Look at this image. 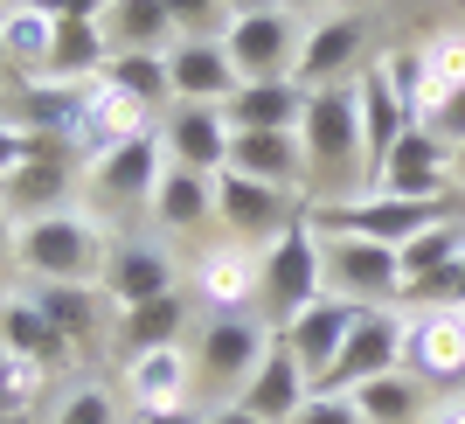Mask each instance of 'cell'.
<instances>
[{"instance_id": "1", "label": "cell", "mask_w": 465, "mask_h": 424, "mask_svg": "<svg viewBox=\"0 0 465 424\" xmlns=\"http://www.w3.org/2000/svg\"><path fill=\"white\" fill-rule=\"evenodd\" d=\"M112 257V230L91 209H56V216H28L15 237V265L35 286H97Z\"/></svg>"}, {"instance_id": "2", "label": "cell", "mask_w": 465, "mask_h": 424, "mask_svg": "<svg viewBox=\"0 0 465 424\" xmlns=\"http://www.w3.org/2000/svg\"><path fill=\"white\" fill-rule=\"evenodd\" d=\"M320 251H327V244H320V230L306 223V209L257 251V307H264V328H292V320L327 292V257Z\"/></svg>"}, {"instance_id": "3", "label": "cell", "mask_w": 465, "mask_h": 424, "mask_svg": "<svg viewBox=\"0 0 465 424\" xmlns=\"http://www.w3.org/2000/svg\"><path fill=\"white\" fill-rule=\"evenodd\" d=\"M160 174H167L160 133H139V139H125V146H104V154L84 160V209L112 230V223H125V216L153 209Z\"/></svg>"}, {"instance_id": "4", "label": "cell", "mask_w": 465, "mask_h": 424, "mask_svg": "<svg viewBox=\"0 0 465 424\" xmlns=\"http://www.w3.org/2000/svg\"><path fill=\"white\" fill-rule=\"evenodd\" d=\"M299 146H306V174H320V181H354V174H369V160H361V112H354V84L306 91Z\"/></svg>"}, {"instance_id": "5", "label": "cell", "mask_w": 465, "mask_h": 424, "mask_svg": "<svg viewBox=\"0 0 465 424\" xmlns=\"http://www.w3.org/2000/svg\"><path fill=\"white\" fill-rule=\"evenodd\" d=\"M278 328H264L257 313H209V328L194 334V383L236 404V389L251 383V368L264 362V348H272Z\"/></svg>"}, {"instance_id": "6", "label": "cell", "mask_w": 465, "mask_h": 424, "mask_svg": "<svg viewBox=\"0 0 465 424\" xmlns=\"http://www.w3.org/2000/svg\"><path fill=\"white\" fill-rule=\"evenodd\" d=\"M369 181H375V195H403V202H451V195H465L451 181V146L430 126H410Z\"/></svg>"}, {"instance_id": "7", "label": "cell", "mask_w": 465, "mask_h": 424, "mask_svg": "<svg viewBox=\"0 0 465 424\" xmlns=\"http://www.w3.org/2000/svg\"><path fill=\"white\" fill-rule=\"evenodd\" d=\"M403 368L438 397L465 383V307H417L403 320Z\"/></svg>"}, {"instance_id": "8", "label": "cell", "mask_w": 465, "mask_h": 424, "mask_svg": "<svg viewBox=\"0 0 465 424\" xmlns=\"http://www.w3.org/2000/svg\"><path fill=\"white\" fill-rule=\"evenodd\" d=\"M369 63V15H327L312 21L306 42H299V63H292V84L299 91H333V84H354Z\"/></svg>"}, {"instance_id": "9", "label": "cell", "mask_w": 465, "mask_h": 424, "mask_svg": "<svg viewBox=\"0 0 465 424\" xmlns=\"http://www.w3.org/2000/svg\"><path fill=\"white\" fill-rule=\"evenodd\" d=\"M299 21L285 7H264V15H236L223 28V56L236 63V77L243 84H272V77H292V63H299Z\"/></svg>"}, {"instance_id": "10", "label": "cell", "mask_w": 465, "mask_h": 424, "mask_svg": "<svg viewBox=\"0 0 465 424\" xmlns=\"http://www.w3.org/2000/svg\"><path fill=\"white\" fill-rule=\"evenodd\" d=\"M389 368H403V313H389V307H361V320L348 328V341H341L333 368L320 376V389L348 397V389L375 383V376H389Z\"/></svg>"}, {"instance_id": "11", "label": "cell", "mask_w": 465, "mask_h": 424, "mask_svg": "<svg viewBox=\"0 0 465 424\" xmlns=\"http://www.w3.org/2000/svg\"><path fill=\"white\" fill-rule=\"evenodd\" d=\"M327 244V292L333 299H354V307H389L403 271H396V251L389 244H369V237H320Z\"/></svg>"}, {"instance_id": "12", "label": "cell", "mask_w": 465, "mask_h": 424, "mask_svg": "<svg viewBox=\"0 0 465 424\" xmlns=\"http://www.w3.org/2000/svg\"><path fill=\"white\" fill-rule=\"evenodd\" d=\"M292 188H272V181H251V174H215V223L236 237V244H272L292 223Z\"/></svg>"}, {"instance_id": "13", "label": "cell", "mask_w": 465, "mask_h": 424, "mask_svg": "<svg viewBox=\"0 0 465 424\" xmlns=\"http://www.w3.org/2000/svg\"><path fill=\"white\" fill-rule=\"evenodd\" d=\"M153 133H160L167 167H188V174L230 167V118H223V105H167Z\"/></svg>"}, {"instance_id": "14", "label": "cell", "mask_w": 465, "mask_h": 424, "mask_svg": "<svg viewBox=\"0 0 465 424\" xmlns=\"http://www.w3.org/2000/svg\"><path fill=\"white\" fill-rule=\"evenodd\" d=\"M70 181H77L70 146H63V139H35V154L0 181V209L15 216V223H28V216H56V209H70V202H63Z\"/></svg>"}, {"instance_id": "15", "label": "cell", "mask_w": 465, "mask_h": 424, "mask_svg": "<svg viewBox=\"0 0 465 424\" xmlns=\"http://www.w3.org/2000/svg\"><path fill=\"white\" fill-rule=\"evenodd\" d=\"M125 404L133 418H153V410H188L194 404V355L188 348H146L125 362Z\"/></svg>"}, {"instance_id": "16", "label": "cell", "mask_w": 465, "mask_h": 424, "mask_svg": "<svg viewBox=\"0 0 465 424\" xmlns=\"http://www.w3.org/2000/svg\"><path fill=\"white\" fill-rule=\"evenodd\" d=\"M361 320V307L354 299H333V292H320L292 328H278V341L299 355V368H306V383L320 389V376L333 368V355H341V341H348V328Z\"/></svg>"}, {"instance_id": "17", "label": "cell", "mask_w": 465, "mask_h": 424, "mask_svg": "<svg viewBox=\"0 0 465 424\" xmlns=\"http://www.w3.org/2000/svg\"><path fill=\"white\" fill-rule=\"evenodd\" d=\"M306 397H312V383H306V368H299V355H292V348H285V341L272 334V348H264V362L251 368V383L236 389V404L251 410L257 424H292Z\"/></svg>"}, {"instance_id": "18", "label": "cell", "mask_w": 465, "mask_h": 424, "mask_svg": "<svg viewBox=\"0 0 465 424\" xmlns=\"http://www.w3.org/2000/svg\"><path fill=\"white\" fill-rule=\"evenodd\" d=\"M104 299H112L118 313L125 307H146V299H167V292H181L174 286V257L160 251V244H112V257H104Z\"/></svg>"}, {"instance_id": "19", "label": "cell", "mask_w": 465, "mask_h": 424, "mask_svg": "<svg viewBox=\"0 0 465 424\" xmlns=\"http://www.w3.org/2000/svg\"><path fill=\"white\" fill-rule=\"evenodd\" d=\"M354 112H361V160H369V174H375V167H382V154L410 133V105L396 97L382 56L361 63V77H354Z\"/></svg>"}, {"instance_id": "20", "label": "cell", "mask_w": 465, "mask_h": 424, "mask_svg": "<svg viewBox=\"0 0 465 424\" xmlns=\"http://www.w3.org/2000/svg\"><path fill=\"white\" fill-rule=\"evenodd\" d=\"M194 299L209 313H251L257 307V244H215L194 265Z\"/></svg>"}, {"instance_id": "21", "label": "cell", "mask_w": 465, "mask_h": 424, "mask_svg": "<svg viewBox=\"0 0 465 424\" xmlns=\"http://www.w3.org/2000/svg\"><path fill=\"white\" fill-rule=\"evenodd\" d=\"M167 84H174V105H230L243 77L223 56V42H174L167 49Z\"/></svg>"}, {"instance_id": "22", "label": "cell", "mask_w": 465, "mask_h": 424, "mask_svg": "<svg viewBox=\"0 0 465 424\" xmlns=\"http://www.w3.org/2000/svg\"><path fill=\"white\" fill-rule=\"evenodd\" d=\"M230 133H299L306 118V91L292 77H272V84H236V97L223 105Z\"/></svg>"}, {"instance_id": "23", "label": "cell", "mask_w": 465, "mask_h": 424, "mask_svg": "<svg viewBox=\"0 0 465 424\" xmlns=\"http://www.w3.org/2000/svg\"><path fill=\"white\" fill-rule=\"evenodd\" d=\"M0 341L15 348L21 362L49 368V376H56V368L70 362V355H77V348H70V341L56 334V320H49V313L35 307V292H15V299H0Z\"/></svg>"}, {"instance_id": "24", "label": "cell", "mask_w": 465, "mask_h": 424, "mask_svg": "<svg viewBox=\"0 0 465 424\" xmlns=\"http://www.w3.org/2000/svg\"><path fill=\"white\" fill-rule=\"evenodd\" d=\"M230 174L299 188L306 181V146H299V133H230Z\"/></svg>"}, {"instance_id": "25", "label": "cell", "mask_w": 465, "mask_h": 424, "mask_svg": "<svg viewBox=\"0 0 465 424\" xmlns=\"http://www.w3.org/2000/svg\"><path fill=\"white\" fill-rule=\"evenodd\" d=\"M181 328H188V292H167V299H146V307L112 313V334H118V355H125V362L146 355V348H174Z\"/></svg>"}, {"instance_id": "26", "label": "cell", "mask_w": 465, "mask_h": 424, "mask_svg": "<svg viewBox=\"0 0 465 424\" xmlns=\"http://www.w3.org/2000/svg\"><path fill=\"white\" fill-rule=\"evenodd\" d=\"M49 49H56V15L7 0V7H0V56H7V70H15V77H42V70H49Z\"/></svg>"}, {"instance_id": "27", "label": "cell", "mask_w": 465, "mask_h": 424, "mask_svg": "<svg viewBox=\"0 0 465 424\" xmlns=\"http://www.w3.org/2000/svg\"><path fill=\"white\" fill-rule=\"evenodd\" d=\"M104 42H112V56H125V49L167 56L181 35H174V21H167V0H112L104 7Z\"/></svg>"}, {"instance_id": "28", "label": "cell", "mask_w": 465, "mask_h": 424, "mask_svg": "<svg viewBox=\"0 0 465 424\" xmlns=\"http://www.w3.org/2000/svg\"><path fill=\"white\" fill-rule=\"evenodd\" d=\"M112 63V42H104V21H56V49H49V70L42 77L56 84H97Z\"/></svg>"}, {"instance_id": "29", "label": "cell", "mask_w": 465, "mask_h": 424, "mask_svg": "<svg viewBox=\"0 0 465 424\" xmlns=\"http://www.w3.org/2000/svg\"><path fill=\"white\" fill-rule=\"evenodd\" d=\"M35 307L56 320V334L70 348L97 341V334H104V313H118L112 299H104V286H35Z\"/></svg>"}, {"instance_id": "30", "label": "cell", "mask_w": 465, "mask_h": 424, "mask_svg": "<svg viewBox=\"0 0 465 424\" xmlns=\"http://www.w3.org/2000/svg\"><path fill=\"white\" fill-rule=\"evenodd\" d=\"M348 397H354V410H361L369 424H417V418H424V404H430V389L417 383L410 368H389V376L348 389Z\"/></svg>"}, {"instance_id": "31", "label": "cell", "mask_w": 465, "mask_h": 424, "mask_svg": "<svg viewBox=\"0 0 465 424\" xmlns=\"http://www.w3.org/2000/svg\"><path fill=\"white\" fill-rule=\"evenodd\" d=\"M417 70H424V97H417V126H424L445 97L465 91V35L459 28H445V35H430L424 49H417Z\"/></svg>"}, {"instance_id": "32", "label": "cell", "mask_w": 465, "mask_h": 424, "mask_svg": "<svg viewBox=\"0 0 465 424\" xmlns=\"http://www.w3.org/2000/svg\"><path fill=\"white\" fill-rule=\"evenodd\" d=\"M153 216L167 223V230H194V223H215V174L167 167V174H160V195H153Z\"/></svg>"}, {"instance_id": "33", "label": "cell", "mask_w": 465, "mask_h": 424, "mask_svg": "<svg viewBox=\"0 0 465 424\" xmlns=\"http://www.w3.org/2000/svg\"><path fill=\"white\" fill-rule=\"evenodd\" d=\"M465 251V216L459 223H430L424 237H410L403 251H396V271H403V286H396V299H403L410 286H424V278H438V271L451 265V257Z\"/></svg>"}, {"instance_id": "34", "label": "cell", "mask_w": 465, "mask_h": 424, "mask_svg": "<svg viewBox=\"0 0 465 424\" xmlns=\"http://www.w3.org/2000/svg\"><path fill=\"white\" fill-rule=\"evenodd\" d=\"M104 84L133 91L146 112H167L174 105V84H167V56H146V49H125V56L104 63Z\"/></svg>"}, {"instance_id": "35", "label": "cell", "mask_w": 465, "mask_h": 424, "mask_svg": "<svg viewBox=\"0 0 465 424\" xmlns=\"http://www.w3.org/2000/svg\"><path fill=\"white\" fill-rule=\"evenodd\" d=\"M42 383H49V368H35V362H21L15 348L0 341V418H21V410H35Z\"/></svg>"}, {"instance_id": "36", "label": "cell", "mask_w": 465, "mask_h": 424, "mask_svg": "<svg viewBox=\"0 0 465 424\" xmlns=\"http://www.w3.org/2000/svg\"><path fill=\"white\" fill-rule=\"evenodd\" d=\"M56 424H125V404L104 383H77V389H63Z\"/></svg>"}, {"instance_id": "37", "label": "cell", "mask_w": 465, "mask_h": 424, "mask_svg": "<svg viewBox=\"0 0 465 424\" xmlns=\"http://www.w3.org/2000/svg\"><path fill=\"white\" fill-rule=\"evenodd\" d=\"M167 21H174L181 42H223L230 7H223V0H167Z\"/></svg>"}, {"instance_id": "38", "label": "cell", "mask_w": 465, "mask_h": 424, "mask_svg": "<svg viewBox=\"0 0 465 424\" xmlns=\"http://www.w3.org/2000/svg\"><path fill=\"white\" fill-rule=\"evenodd\" d=\"M403 299H410V307H465V251L451 257V265L438 271V278H424V286H410Z\"/></svg>"}, {"instance_id": "39", "label": "cell", "mask_w": 465, "mask_h": 424, "mask_svg": "<svg viewBox=\"0 0 465 424\" xmlns=\"http://www.w3.org/2000/svg\"><path fill=\"white\" fill-rule=\"evenodd\" d=\"M292 424H369L361 410H354V397H333V389H312L306 404H299V418Z\"/></svg>"}, {"instance_id": "40", "label": "cell", "mask_w": 465, "mask_h": 424, "mask_svg": "<svg viewBox=\"0 0 465 424\" xmlns=\"http://www.w3.org/2000/svg\"><path fill=\"white\" fill-rule=\"evenodd\" d=\"M424 126H430L438 139H445L451 154H459V146H465V91H459V97H445V105H438V112H430Z\"/></svg>"}, {"instance_id": "41", "label": "cell", "mask_w": 465, "mask_h": 424, "mask_svg": "<svg viewBox=\"0 0 465 424\" xmlns=\"http://www.w3.org/2000/svg\"><path fill=\"white\" fill-rule=\"evenodd\" d=\"M28 154H35V133H21V126H7V118H0V181H7Z\"/></svg>"}, {"instance_id": "42", "label": "cell", "mask_w": 465, "mask_h": 424, "mask_svg": "<svg viewBox=\"0 0 465 424\" xmlns=\"http://www.w3.org/2000/svg\"><path fill=\"white\" fill-rule=\"evenodd\" d=\"M417 424H465V389H438Z\"/></svg>"}, {"instance_id": "43", "label": "cell", "mask_w": 465, "mask_h": 424, "mask_svg": "<svg viewBox=\"0 0 465 424\" xmlns=\"http://www.w3.org/2000/svg\"><path fill=\"white\" fill-rule=\"evenodd\" d=\"M104 7H112V0H63L56 21H104Z\"/></svg>"}, {"instance_id": "44", "label": "cell", "mask_w": 465, "mask_h": 424, "mask_svg": "<svg viewBox=\"0 0 465 424\" xmlns=\"http://www.w3.org/2000/svg\"><path fill=\"white\" fill-rule=\"evenodd\" d=\"M202 424H257L243 404H215V410H202Z\"/></svg>"}, {"instance_id": "45", "label": "cell", "mask_w": 465, "mask_h": 424, "mask_svg": "<svg viewBox=\"0 0 465 424\" xmlns=\"http://www.w3.org/2000/svg\"><path fill=\"white\" fill-rule=\"evenodd\" d=\"M133 424H202V404H188V410H153V418H133Z\"/></svg>"}, {"instance_id": "46", "label": "cell", "mask_w": 465, "mask_h": 424, "mask_svg": "<svg viewBox=\"0 0 465 424\" xmlns=\"http://www.w3.org/2000/svg\"><path fill=\"white\" fill-rule=\"evenodd\" d=\"M15 237H21V223L7 209H0V265H7V257H15Z\"/></svg>"}, {"instance_id": "47", "label": "cell", "mask_w": 465, "mask_h": 424, "mask_svg": "<svg viewBox=\"0 0 465 424\" xmlns=\"http://www.w3.org/2000/svg\"><path fill=\"white\" fill-rule=\"evenodd\" d=\"M223 7H230V21H236V15H264V7H278V0H223Z\"/></svg>"}, {"instance_id": "48", "label": "cell", "mask_w": 465, "mask_h": 424, "mask_svg": "<svg viewBox=\"0 0 465 424\" xmlns=\"http://www.w3.org/2000/svg\"><path fill=\"white\" fill-rule=\"evenodd\" d=\"M306 7H327V15H361V0H306Z\"/></svg>"}, {"instance_id": "49", "label": "cell", "mask_w": 465, "mask_h": 424, "mask_svg": "<svg viewBox=\"0 0 465 424\" xmlns=\"http://www.w3.org/2000/svg\"><path fill=\"white\" fill-rule=\"evenodd\" d=\"M451 181H459V188H465V146H459V154H451Z\"/></svg>"}, {"instance_id": "50", "label": "cell", "mask_w": 465, "mask_h": 424, "mask_svg": "<svg viewBox=\"0 0 465 424\" xmlns=\"http://www.w3.org/2000/svg\"><path fill=\"white\" fill-rule=\"evenodd\" d=\"M21 7H42V15H63V0H21Z\"/></svg>"}, {"instance_id": "51", "label": "cell", "mask_w": 465, "mask_h": 424, "mask_svg": "<svg viewBox=\"0 0 465 424\" xmlns=\"http://www.w3.org/2000/svg\"><path fill=\"white\" fill-rule=\"evenodd\" d=\"M0 424H35V410H21V418H0Z\"/></svg>"}]
</instances>
